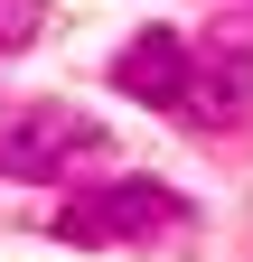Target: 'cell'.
<instances>
[{"instance_id": "cell-3", "label": "cell", "mask_w": 253, "mask_h": 262, "mask_svg": "<svg viewBox=\"0 0 253 262\" xmlns=\"http://www.w3.org/2000/svg\"><path fill=\"white\" fill-rule=\"evenodd\" d=\"M113 84L132 94V103L187 113V94H197V47H187L178 28H141V38L122 47V56H113Z\"/></svg>"}, {"instance_id": "cell-2", "label": "cell", "mask_w": 253, "mask_h": 262, "mask_svg": "<svg viewBox=\"0 0 253 262\" xmlns=\"http://www.w3.org/2000/svg\"><path fill=\"white\" fill-rule=\"evenodd\" d=\"M94 150H103V122H85L75 103H38L19 122H0V169L10 178H66Z\"/></svg>"}, {"instance_id": "cell-4", "label": "cell", "mask_w": 253, "mask_h": 262, "mask_svg": "<svg viewBox=\"0 0 253 262\" xmlns=\"http://www.w3.org/2000/svg\"><path fill=\"white\" fill-rule=\"evenodd\" d=\"M244 94H253V47L206 56V84L187 94V113H244Z\"/></svg>"}, {"instance_id": "cell-1", "label": "cell", "mask_w": 253, "mask_h": 262, "mask_svg": "<svg viewBox=\"0 0 253 262\" xmlns=\"http://www.w3.org/2000/svg\"><path fill=\"white\" fill-rule=\"evenodd\" d=\"M169 225H187V196L178 187H160V178H113V187L75 196V206H56L47 234H66V244H141V234H169Z\"/></svg>"}]
</instances>
